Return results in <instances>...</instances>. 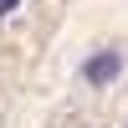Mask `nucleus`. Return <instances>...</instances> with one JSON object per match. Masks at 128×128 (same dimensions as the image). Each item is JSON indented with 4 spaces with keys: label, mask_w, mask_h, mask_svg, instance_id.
Listing matches in <instances>:
<instances>
[{
    "label": "nucleus",
    "mask_w": 128,
    "mask_h": 128,
    "mask_svg": "<svg viewBox=\"0 0 128 128\" xmlns=\"http://www.w3.org/2000/svg\"><path fill=\"white\" fill-rule=\"evenodd\" d=\"M118 72H123V56H118V51H98V56L87 62V82H113Z\"/></svg>",
    "instance_id": "1"
},
{
    "label": "nucleus",
    "mask_w": 128,
    "mask_h": 128,
    "mask_svg": "<svg viewBox=\"0 0 128 128\" xmlns=\"http://www.w3.org/2000/svg\"><path fill=\"white\" fill-rule=\"evenodd\" d=\"M16 5H20V0H0V16H5V10H16Z\"/></svg>",
    "instance_id": "2"
}]
</instances>
